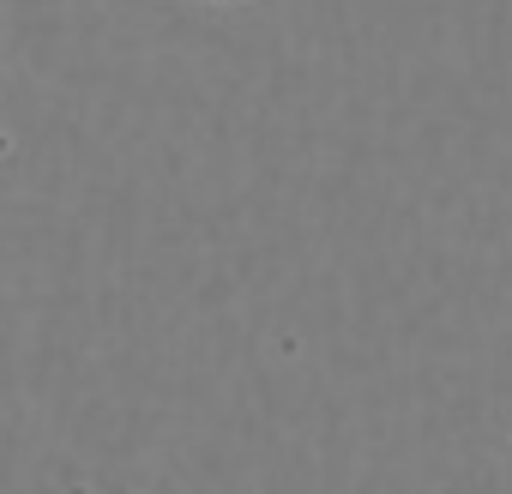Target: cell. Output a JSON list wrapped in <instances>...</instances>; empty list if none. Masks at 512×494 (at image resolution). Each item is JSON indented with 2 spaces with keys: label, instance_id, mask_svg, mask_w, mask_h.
<instances>
[]
</instances>
